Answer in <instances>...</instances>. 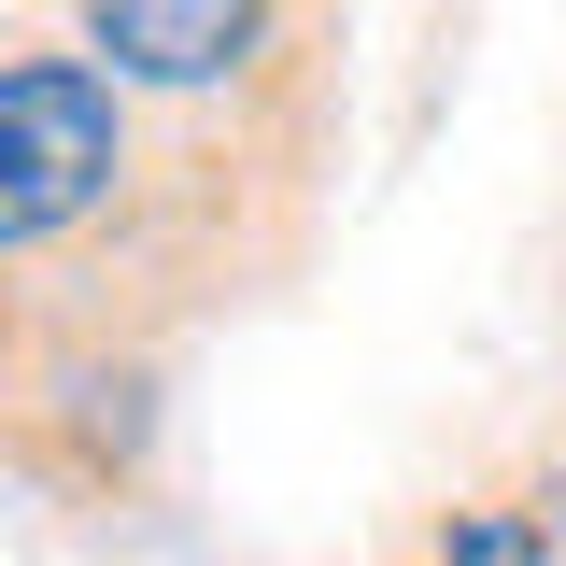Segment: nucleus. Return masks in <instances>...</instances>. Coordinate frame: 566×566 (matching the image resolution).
<instances>
[{"mask_svg":"<svg viewBox=\"0 0 566 566\" xmlns=\"http://www.w3.org/2000/svg\"><path fill=\"white\" fill-rule=\"evenodd\" d=\"M43 14L156 114V142L283 270H312V212L340 170V57H354L340 0H43Z\"/></svg>","mask_w":566,"mask_h":566,"instance_id":"nucleus-1","label":"nucleus"},{"mask_svg":"<svg viewBox=\"0 0 566 566\" xmlns=\"http://www.w3.org/2000/svg\"><path fill=\"white\" fill-rule=\"evenodd\" d=\"M411 566H553V524H538L524 468H482V482L424 495L411 510Z\"/></svg>","mask_w":566,"mask_h":566,"instance_id":"nucleus-2","label":"nucleus"},{"mask_svg":"<svg viewBox=\"0 0 566 566\" xmlns=\"http://www.w3.org/2000/svg\"><path fill=\"white\" fill-rule=\"evenodd\" d=\"M510 468H524V495H538V524H553V566H566V411L538 424V439H524Z\"/></svg>","mask_w":566,"mask_h":566,"instance_id":"nucleus-3","label":"nucleus"},{"mask_svg":"<svg viewBox=\"0 0 566 566\" xmlns=\"http://www.w3.org/2000/svg\"><path fill=\"white\" fill-rule=\"evenodd\" d=\"M553 326H566V199H553Z\"/></svg>","mask_w":566,"mask_h":566,"instance_id":"nucleus-4","label":"nucleus"}]
</instances>
